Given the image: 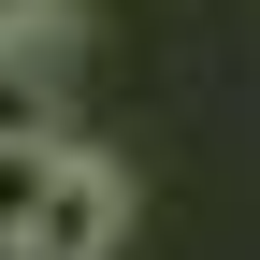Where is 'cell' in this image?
I'll use <instances>...</instances> for the list:
<instances>
[{
  "mask_svg": "<svg viewBox=\"0 0 260 260\" xmlns=\"http://www.w3.org/2000/svg\"><path fill=\"white\" fill-rule=\"evenodd\" d=\"M116 246H130V174L102 145H44V174H29L0 260H116Z\"/></svg>",
  "mask_w": 260,
  "mask_h": 260,
  "instance_id": "1",
  "label": "cell"
},
{
  "mask_svg": "<svg viewBox=\"0 0 260 260\" xmlns=\"http://www.w3.org/2000/svg\"><path fill=\"white\" fill-rule=\"evenodd\" d=\"M0 145H58V73L0 29Z\"/></svg>",
  "mask_w": 260,
  "mask_h": 260,
  "instance_id": "2",
  "label": "cell"
},
{
  "mask_svg": "<svg viewBox=\"0 0 260 260\" xmlns=\"http://www.w3.org/2000/svg\"><path fill=\"white\" fill-rule=\"evenodd\" d=\"M29 174H44V145H0V232H15V203H29Z\"/></svg>",
  "mask_w": 260,
  "mask_h": 260,
  "instance_id": "3",
  "label": "cell"
}]
</instances>
